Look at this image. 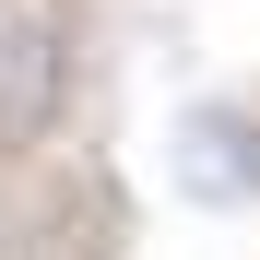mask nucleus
I'll return each mask as SVG.
<instances>
[{
	"mask_svg": "<svg viewBox=\"0 0 260 260\" xmlns=\"http://www.w3.org/2000/svg\"><path fill=\"white\" fill-rule=\"evenodd\" d=\"M71 95V48L48 12H0V142H36Z\"/></svg>",
	"mask_w": 260,
	"mask_h": 260,
	"instance_id": "1",
	"label": "nucleus"
},
{
	"mask_svg": "<svg viewBox=\"0 0 260 260\" xmlns=\"http://www.w3.org/2000/svg\"><path fill=\"white\" fill-rule=\"evenodd\" d=\"M178 178H189V201H248L260 189V130L237 107H201L178 130Z\"/></svg>",
	"mask_w": 260,
	"mask_h": 260,
	"instance_id": "2",
	"label": "nucleus"
}]
</instances>
